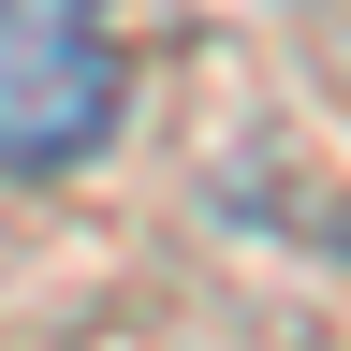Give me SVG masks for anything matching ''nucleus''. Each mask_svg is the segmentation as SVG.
I'll use <instances>...</instances> for the list:
<instances>
[{"instance_id": "1", "label": "nucleus", "mask_w": 351, "mask_h": 351, "mask_svg": "<svg viewBox=\"0 0 351 351\" xmlns=\"http://www.w3.org/2000/svg\"><path fill=\"white\" fill-rule=\"evenodd\" d=\"M117 132L103 0H0V176H73Z\"/></svg>"}]
</instances>
